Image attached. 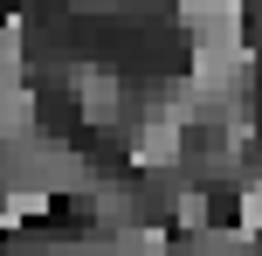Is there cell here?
<instances>
[{
	"label": "cell",
	"mask_w": 262,
	"mask_h": 256,
	"mask_svg": "<svg viewBox=\"0 0 262 256\" xmlns=\"http://www.w3.org/2000/svg\"><path fill=\"white\" fill-rule=\"evenodd\" d=\"M249 7H255V0H180V7H172V14H180V28H186V35H193L200 21H242V14H249Z\"/></svg>",
	"instance_id": "obj_1"
},
{
	"label": "cell",
	"mask_w": 262,
	"mask_h": 256,
	"mask_svg": "<svg viewBox=\"0 0 262 256\" xmlns=\"http://www.w3.org/2000/svg\"><path fill=\"white\" fill-rule=\"evenodd\" d=\"M235 229H242V235H262V180H249V187H242V201H235Z\"/></svg>",
	"instance_id": "obj_2"
}]
</instances>
